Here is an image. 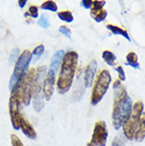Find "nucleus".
Instances as JSON below:
<instances>
[{
	"instance_id": "nucleus-1",
	"label": "nucleus",
	"mask_w": 145,
	"mask_h": 146,
	"mask_svg": "<svg viewBox=\"0 0 145 146\" xmlns=\"http://www.w3.org/2000/svg\"><path fill=\"white\" fill-rule=\"evenodd\" d=\"M78 54L74 51H68L64 56L62 66L59 69V74L56 80L57 91L59 94H65L69 91L72 86L74 75L77 69Z\"/></svg>"
},
{
	"instance_id": "nucleus-2",
	"label": "nucleus",
	"mask_w": 145,
	"mask_h": 146,
	"mask_svg": "<svg viewBox=\"0 0 145 146\" xmlns=\"http://www.w3.org/2000/svg\"><path fill=\"white\" fill-rule=\"evenodd\" d=\"M132 110V101L128 96L126 89L121 86L116 90L114 94V104L112 108V125L116 130H119L124 125L131 114Z\"/></svg>"
},
{
	"instance_id": "nucleus-3",
	"label": "nucleus",
	"mask_w": 145,
	"mask_h": 146,
	"mask_svg": "<svg viewBox=\"0 0 145 146\" xmlns=\"http://www.w3.org/2000/svg\"><path fill=\"white\" fill-rule=\"evenodd\" d=\"M111 80H112L111 74L108 70H102L98 72L94 84H93L92 92H91V105L94 106L101 102L102 99L104 98V95L106 94L107 90H108V88L110 87Z\"/></svg>"
},
{
	"instance_id": "nucleus-4",
	"label": "nucleus",
	"mask_w": 145,
	"mask_h": 146,
	"mask_svg": "<svg viewBox=\"0 0 145 146\" xmlns=\"http://www.w3.org/2000/svg\"><path fill=\"white\" fill-rule=\"evenodd\" d=\"M35 76H36V70L30 69L27 71L25 75L18 80L17 86L20 91L21 96V103L25 106H28L31 102L33 96V89H34V83H35Z\"/></svg>"
},
{
	"instance_id": "nucleus-5",
	"label": "nucleus",
	"mask_w": 145,
	"mask_h": 146,
	"mask_svg": "<svg viewBox=\"0 0 145 146\" xmlns=\"http://www.w3.org/2000/svg\"><path fill=\"white\" fill-rule=\"evenodd\" d=\"M20 104H21V96L20 91L17 85L11 90V98L9 101V109L11 115L12 126L14 129L18 130L20 128V121H21V113H20Z\"/></svg>"
},
{
	"instance_id": "nucleus-6",
	"label": "nucleus",
	"mask_w": 145,
	"mask_h": 146,
	"mask_svg": "<svg viewBox=\"0 0 145 146\" xmlns=\"http://www.w3.org/2000/svg\"><path fill=\"white\" fill-rule=\"evenodd\" d=\"M31 59H32V53L29 50H25L22 52V54H20V56L16 62L14 72H13L11 80H10V89L11 90L15 87V85L18 83V80L27 73Z\"/></svg>"
},
{
	"instance_id": "nucleus-7",
	"label": "nucleus",
	"mask_w": 145,
	"mask_h": 146,
	"mask_svg": "<svg viewBox=\"0 0 145 146\" xmlns=\"http://www.w3.org/2000/svg\"><path fill=\"white\" fill-rule=\"evenodd\" d=\"M107 138H108V131L106 123L104 121L96 122L91 137V143L94 146H106Z\"/></svg>"
},
{
	"instance_id": "nucleus-8",
	"label": "nucleus",
	"mask_w": 145,
	"mask_h": 146,
	"mask_svg": "<svg viewBox=\"0 0 145 146\" xmlns=\"http://www.w3.org/2000/svg\"><path fill=\"white\" fill-rule=\"evenodd\" d=\"M140 117L138 115H134L131 113L130 117L124 123L122 126L123 129V135L126 138V140H134V137L136 135V131L139 127V123H140Z\"/></svg>"
},
{
	"instance_id": "nucleus-9",
	"label": "nucleus",
	"mask_w": 145,
	"mask_h": 146,
	"mask_svg": "<svg viewBox=\"0 0 145 146\" xmlns=\"http://www.w3.org/2000/svg\"><path fill=\"white\" fill-rule=\"evenodd\" d=\"M56 74L51 71H48L46 78L44 80V84H43V94L46 98V100H50L53 95L54 92V86L56 83Z\"/></svg>"
},
{
	"instance_id": "nucleus-10",
	"label": "nucleus",
	"mask_w": 145,
	"mask_h": 146,
	"mask_svg": "<svg viewBox=\"0 0 145 146\" xmlns=\"http://www.w3.org/2000/svg\"><path fill=\"white\" fill-rule=\"evenodd\" d=\"M96 69H98V62L95 59H92L84 71V85H85V87L89 88L92 86Z\"/></svg>"
},
{
	"instance_id": "nucleus-11",
	"label": "nucleus",
	"mask_w": 145,
	"mask_h": 146,
	"mask_svg": "<svg viewBox=\"0 0 145 146\" xmlns=\"http://www.w3.org/2000/svg\"><path fill=\"white\" fill-rule=\"evenodd\" d=\"M65 54L66 53L63 51V50H59V51H57L54 55H53V56H52L49 71L55 73V74L57 73V71L59 70V67L62 66V62H63V59H64Z\"/></svg>"
},
{
	"instance_id": "nucleus-12",
	"label": "nucleus",
	"mask_w": 145,
	"mask_h": 146,
	"mask_svg": "<svg viewBox=\"0 0 145 146\" xmlns=\"http://www.w3.org/2000/svg\"><path fill=\"white\" fill-rule=\"evenodd\" d=\"M20 128H21L22 132H23V135L25 137H28L29 139H32V140L36 139L37 135L34 127L23 117H21V121H20Z\"/></svg>"
},
{
	"instance_id": "nucleus-13",
	"label": "nucleus",
	"mask_w": 145,
	"mask_h": 146,
	"mask_svg": "<svg viewBox=\"0 0 145 146\" xmlns=\"http://www.w3.org/2000/svg\"><path fill=\"white\" fill-rule=\"evenodd\" d=\"M144 139H145V112H143L141 117H140L139 127L137 129V131H136L134 140H136V142H142Z\"/></svg>"
},
{
	"instance_id": "nucleus-14",
	"label": "nucleus",
	"mask_w": 145,
	"mask_h": 146,
	"mask_svg": "<svg viewBox=\"0 0 145 146\" xmlns=\"http://www.w3.org/2000/svg\"><path fill=\"white\" fill-rule=\"evenodd\" d=\"M106 28L111 32L112 34L114 35H121V36H123L125 39H127L128 41L130 40V37H129V34L127 33V31L123 28H121V27H118V26H114V25H107Z\"/></svg>"
},
{
	"instance_id": "nucleus-15",
	"label": "nucleus",
	"mask_w": 145,
	"mask_h": 146,
	"mask_svg": "<svg viewBox=\"0 0 145 146\" xmlns=\"http://www.w3.org/2000/svg\"><path fill=\"white\" fill-rule=\"evenodd\" d=\"M126 65L132 67L134 69H139L140 68V64H139L138 55L134 52H129L126 55Z\"/></svg>"
},
{
	"instance_id": "nucleus-16",
	"label": "nucleus",
	"mask_w": 145,
	"mask_h": 146,
	"mask_svg": "<svg viewBox=\"0 0 145 146\" xmlns=\"http://www.w3.org/2000/svg\"><path fill=\"white\" fill-rule=\"evenodd\" d=\"M102 58L104 59V62L110 67H114L116 62V56L109 50H105L102 53Z\"/></svg>"
},
{
	"instance_id": "nucleus-17",
	"label": "nucleus",
	"mask_w": 145,
	"mask_h": 146,
	"mask_svg": "<svg viewBox=\"0 0 145 146\" xmlns=\"http://www.w3.org/2000/svg\"><path fill=\"white\" fill-rule=\"evenodd\" d=\"M90 16L94 19L96 22H102V21H104L106 19V17H107V11H105L104 9H103V10H100V11L91 10Z\"/></svg>"
},
{
	"instance_id": "nucleus-18",
	"label": "nucleus",
	"mask_w": 145,
	"mask_h": 146,
	"mask_svg": "<svg viewBox=\"0 0 145 146\" xmlns=\"http://www.w3.org/2000/svg\"><path fill=\"white\" fill-rule=\"evenodd\" d=\"M44 51H45V47L43 44L37 46V47L34 49V51H33V53H32V59H31V62H36L37 60L41 57V55L44 54Z\"/></svg>"
},
{
	"instance_id": "nucleus-19",
	"label": "nucleus",
	"mask_w": 145,
	"mask_h": 146,
	"mask_svg": "<svg viewBox=\"0 0 145 146\" xmlns=\"http://www.w3.org/2000/svg\"><path fill=\"white\" fill-rule=\"evenodd\" d=\"M40 7L43 10H46V11H51V12H57V4L55 1H51V0H48V1H45L41 3Z\"/></svg>"
},
{
	"instance_id": "nucleus-20",
	"label": "nucleus",
	"mask_w": 145,
	"mask_h": 146,
	"mask_svg": "<svg viewBox=\"0 0 145 146\" xmlns=\"http://www.w3.org/2000/svg\"><path fill=\"white\" fill-rule=\"evenodd\" d=\"M58 18L65 22H72L73 21V15L70 11H62L57 13Z\"/></svg>"
},
{
	"instance_id": "nucleus-21",
	"label": "nucleus",
	"mask_w": 145,
	"mask_h": 146,
	"mask_svg": "<svg viewBox=\"0 0 145 146\" xmlns=\"http://www.w3.org/2000/svg\"><path fill=\"white\" fill-rule=\"evenodd\" d=\"M112 146H125L126 145V138L123 135V133H119L114 137L112 141Z\"/></svg>"
},
{
	"instance_id": "nucleus-22",
	"label": "nucleus",
	"mask_w": 145,
	"mask_h": 146,
	"mask_svg": "<svg viewBox=\"0 0 145 146\" xmlns=\"http://www.w3.org/2000/svg\"><path fill=\"white\" fill-rule=\"evenodd\" d=\"M19 55V49H13L10 54V57H9V64L10 65H13L14 62H17V57Z\"/></svg>"
},
{
	"instance_id": "nucleus-23",
	"label": "nucleus",
	"mask_w": 145,
	"mask_h": 146,
	"mask_svg": "<svg viewBox=\"0 0 145 146\" xmlns=\"http://www.w3.org/2000/svg\"><path fill=\"white\" fill-rule=\"evenodd\" d=\"M38 25L40 27H43L44 29H48L49 27H50V21H49V19H48L47 15H43L41 17L39 18L38 20Z\"/></svg>"
},
{
	"instance_id": "nucleus-24",
	"label": "nucleus",
	"mask_w": 145,
	"mask_h": 146,
	"mask_svg": "<svg viewBox=\"0 0 145 146\" xmlns=\"http://www.w3.org/2000/svg\"><path fill=\"white\" fill-rule=\"evenodd\" d=\"M31 16L32 18H37V16H38V7L36 5H31L29 7V10H28V13L25 14V16Z\"/></svg>"
},
{
	"instance_id": "nucleus-25",
	"label": "nucleus",
	"mask_w": 145,
	"mask_h": 146,
	"mask_svg": "<svg viewBox=\"0 0 145 146\" xmlns=\"http://www.w3.org/2000/svg\"><path fill=\"white\" fill-rule=\"evenodd\" d=\"M106 4V1H100V0H95L93 1V5L91 7V10H94V11H100L103 10L104 5Z\"/></svg>"
},
{
	"instance_id": "nucleus-26",
	"label": "nucleus",
	"mask_w": 145,
	"mask_h": 146,
	"mask_svg": "<svg viewBox=\"0 0 145 146\" xmlns=\"http://www.w3.org/2000/svg\"><path fill=\"white\" fill-rule=\"evenodd\" d=\"M116 71L118 72V75H119V80L121 82H123V80H126V74H125V71H124L123 67L122 66H118L116 68Z\"/></svg>"
},
{
	"instance_id": "nucleus-27",
	"label": "nucleus",
	"mask_w": 145,
	"mask_h": 146,
	"mask_svg": "<svg viewBox=\"0 0 145 146\" xmlns=\"http://www.w3.org/2000/svg\"><path fill=\"white\" fill-rule=\"evenodd\" d=\"M59 32H61L63 35H65L66 37H68V38H71V35H72V33H71V30H70L68 27L61 26V27H59Z\"/></svg>"
},
{
	"instance_id": "nucleus-28",
	"label": "nucleus",
	"mask_w": 145,
	"mask_h": 146,
	"mask_svg": "<svg viewBox=\"0 0 145 146\" xmlns=\"http://www.w3.org/2000/svg\"><path fill=\"white\" fill-rule=\"evenodd\" d=\"M11 142H12V146H23V144H22V142L20 141V139H19L16 135H11Z\"/></svg>"
},
{
	"instance_id": "nucleus-29",
	"label": "nucleus",
	"mask_w": 145,
	"mask_h": 146,
	"mask_svg": "<svg viewBox=\"0 0 145 146\" xmlns=\"http://www.w3.org/2000/svg\"><path fill=\"white\" fill-rule=\"evenodd\" d=\"M80 4L85 9H91L93 5V0H83V1H80Z\"/></svg>"
},
{
	"instance_id": "nucleus-30",
	"label": "nucleus",
	"mask_w": 145,
	"mask_h": 146,
	"mask_svg": "<svg viewBox=\"0 0 145 146\" xmlns=\"http://www.w3.org/2000/svg\"><path fill=\"white\" fill-rule=\"evenodd\" d=\"M113 89H114V91H116V90H118V89H119V88L121 87V80H119V78H118V80H116V82H114V83H113Z\"/></svg>"
},
{
	"instance_id": "nucleus-31",
	"label": "nucleus",
	"mask_w": 145,
	"mask_h": 146,
	"mask_svg": "<svg viewBox=\"0 0 145 146\" xmlns=\"http://www.w3.org/2000/svg\"><path fill=\"white\" fill-rule=\"evenodd\" d=\"M27 3V0H18V5L20 7H23Z\"/></svg>"
},
{
	"instance_id": "nucleus-32",
	"label": "nucleus",
	"mask_w": 145,
	"mask_h": 146,
	"mask_svg": "<svg viewBox=\"0 0 145 146\" xmlns=\"http://www.w3.org/2000/svg\"><path fill=\"white\" fill-rule=\"evenodd\" d=\"M87 146H94V145H93V144H92L91 142H89V143L87 144Z\"/></svg>"
}]
</instances>
